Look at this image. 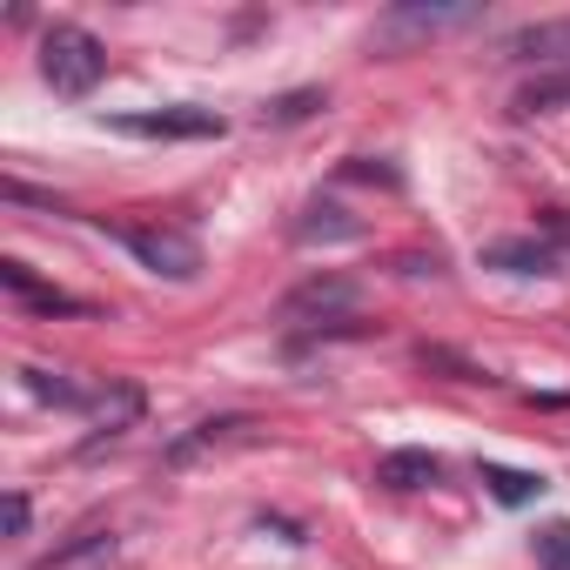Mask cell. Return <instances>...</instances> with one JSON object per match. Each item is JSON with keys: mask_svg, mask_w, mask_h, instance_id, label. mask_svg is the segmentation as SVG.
<instances>
[{"mask_svg": "<svg viewBox=\"0 0 570 570\" xmlns=\"http://www.w3.org/2000/svg\"><path fill=\"white\" fill-rule=\"evenodd\" d=\"M115 550H121L115 530H81V537H68L61 550H48L41 563H28V570H101V563H115Z\"/></svg>", "mask_w": 570, "mask_h": 570, "instance_id": "9c48e42d", "label": "cell"}, {"mask_svg": "<svg viewBox=\"0 0 570 570\" xmlns=\"http://www.w3.org/2000/svg\"><path fill=\"white\" fill-rule=\"evenodd\" d=\"M248 430V416H208V423H195L181 443H168V463H188L195 450H208V443H228V436H242Z\"/></svg>", "mask_w": 570, "mask_h": 570, "instance_id": "2e32d148", "label": "cell"}, {"mask_svg": "<svg viewBox=\"0 0 570 570\" xmlns=\"http://www.w3.org/2000/svg\"><path fill=\"white\" fill-rule=\"evenodd\" d=\"M135 416H141V390H135V383H115V390H101V410H95V436L81 443V456H95L101 443H121V436L135 430Z\"/></svg>", "mask_w": 570, "mask_h": 570, "instance_id": "ba28073f", "label": "cell"}, {"mask_svg": "<svg viewBox=\"0 0 570 570\" xmlns=\"http://www.w3.org/2000/svg\"><path fill=\"white\" fill-rule=\"evenodd\" d=\"M0 282H8V296H21V309H35V316H88V303L81 296H68V289H55V282H41L28 262H0Z\"/></svg>", "mask_w": 570, "mask_h": 570, "instance_id": "52a82bcc", "label": "cell"}, {"mask_svg": "<svg viewBox=\"0 0 570 570\" xmlns=\"http://www.w3.org/2000/svg\"><path fill=\"white\" fill-rule=\"evenodd\" d=\"M28 490H8V537H28Z\"/></svg>", "mask_w": 570, "mask_h": 570, "instance_id": "ffe728a7", "label": "cell"}, {"mask_svg": "<svg viewBox=\"0 0 570 570\" xmlns=\"http://www.w3.org/2000/svg\"><path fill=\"white\" fill-rule=\"evenodd\" d=\"M21 383H28V396H41V403H55V410H101V390H81V383H68V376H55V370H21Z\"/></svg>", "mask_w": 570, "mask_h": 570, "instance_id": "4fadbf2b", "label": "cell"}, {"mask_svg": "<svg viewBox=\"0 0 570 570\" xmlns=\"http://www.w3.org/2000/svg\"><path fill=\"white\" fill-rule=\"evenodd\" d=\"M510 68H537V75H557L570 68V21H537V28H517L503 48H497Z\"/></svg>", "mask_w": 570, "mask_h": 570, "instance_id": "8992f818", "label": "cell"}, {"mask_svg": "<svg viewBox=\"0 0 570 570\" xmlns=\"http://www.w3.org/2000/svg\"><path fill=\"white\" fill-rule=\"evenodd\" d=\"M343 175H350V181H383V188H396V181H403V175H396V168H383V161H376V168H370V161H363V155H356V161H343Z\"/></svg>", "mask_w": 570, "mask_h": 570, "instance_id": "d6986e66", "label": "cell"}, {"mask_svg": "<svg viewBox=\"0 0 570 570\" xmlns=\"http://www.w3.org/2000/svg\"><path fill=\"white\" fill-rule=\"evenodd\" d=\"M483 268H503V275H550V268H557V248L537 242V235L490 242V248H483Z\"/></svg>", "mask_w": 570, "mask_h": 570, "instance_id": "30bf717a", "label": "cell"}, {"mask_svg": "<svg viewBox=\"0 0 570 570\" xmlns=\"http://www.w3.org/2000/svg\"><path fill=\"white\" fill-rule=\"evenodd\" d=\"M483 8L476 0H456V8H430V0H403L376 21V41L383 48H403V41H436V35H456V28H476Z\"/></svg>", "mask_w": 570, "mask_h": 570, "instance_id": "3957f363", "label": "cell"}, {"mask_svg": "<svg viewBox=\"0 0 570 570\" xmlns=\"http://www.w3.org/2000/svg\"><path fill=\"white\" fill-rule=\"evenodd\" d=\"M530 550H537V563L543 570H570V523L557 517V523H543L537 537H530Z\"/></svg>", "mask_w": 570, "mask_h": 570, "instance_id": "ac0fdd59", "label": "cell"}, {"mask_svg": "<svg viewBox=\"0 0 570 570\" xmlns=\"http://www.w3.org/2000/svg\"><path fill=\"white\" fill-rule=\"evenodd\" d=\"M510 108H517L523 121H530V115H563V108H570V68H557V75H537V81H523Z\"/></svg>", "mask_w": 570, "mask_h": 570, "instance_id": "5bb4252c", "label": "cell"}, {"mask_svg": "<svg viewBox=\"0 0 570 570\" xmlns=\"http://www.w3.org/2000/svg\"><path fill=\"white\" fill-rule=\"evenodd\" d=\"M483 483H490V497L497 503H530V497H543V476L537 470H510V463H483Z\"/></svg>", "mask_w": 570, "mask_h": 570, "instance_id": "9a60e30c", "label": "cell"}, {"mask_svg": "<svg viewBox=\"0 0 570 570\" xmlns=\"http://www.w3.org/2000/svg\"><path fill=\"white\" fill-rule=\"evenodd\" d=\"M115 235H121V248H128L148 275H161V282H195V275H202V242H195L188 228H168V222H121Z\"/></svg>", "mask_w": 570, "mask_h": 570, "instance_id": "7a4b0ae2", "label": "cell"}, {"mask_svg": "<svg viewBox=\"0 0 570 570\" xmlns=\"http://www.w3.org/2000/svg\"><path fill=\"white\" fill-rule=\"evenodd\" d=\"M296 242H363V222L343 202H309L296 222Z\"/></svg>", "mask_w": 570, "mask_h": 570, "instance_id": "7c38bea8", "label": "cell"}, {"mask_svg": "<svg viewBox=\"0 0 570 570\" xmlns=\"http://www.w3.org/2000/svg\"><path fill=\"white\" fill-rule=\"evenodd\" d=\"M41 75H48V88H55V95L81 101V95H95V81L108 75V48H101L88 28L55 21V28L41 35Z\"/></svg>", "mask_w": 570, "mask_h": 570, "instance_id": "6da1fadb", "label": "cell"}, {"mask_svg": "<svg viewBox=\"0 0 570 570\" xmlns=\"http://www.w3.org/2000/svg\"><path fill=\"white\" fill-rule=\"evenodd\" d=\"M436 476H443V463L430 450H390V456H376V483L383 490H430Z\"/></svg>", "mask_w": 570, "mask_h": 570, "instance_id": "8fae6325", "label": "cell"}, {"mask_svg": "<svg viewBox=\"0 0 570 570\" xmlns=\"http://www.w3.org/2000/svg\"><path fill=\"white\" fill-rule=\"evenodd\" d=\"M363 303V289L350 275H309L282 296V323H309V330H330V323H350Z\"/></svg>", "mask_w": 570, "mask_h": 570, "instance_id": "277c9868", "label": "cell"}, {"mask_svg": "<svg viewBox=\"0 0 570 570\" xmlns=\"http://www.w3.org/2000/svg\"><path fill=\"white\" fill-rule=\"evenodd\" d=\"M323 108H330L323 88H296V95H275V101L262 108V121H268V128H296V121H309V115H323Z\"/></svg>", "mask_w": 570, "mask_h": 570, "instance_id": "e0dca14e", "label": "cell"}, {"mask_svg": "<svg viewBox=\"0 0 570 570\" xmlns=\"http://www.w3.org/2000/svg\"><path fill=\"white\" fill-rule=\"evenodd\" d=\"M115 128L141 135V141H215L228 121L215 108H155V115H121Z\"/></svg>", "mask_w": 570, "mask_h": 570, "instance_id": "5b68a950", "label": "cell"}]
</instances>
